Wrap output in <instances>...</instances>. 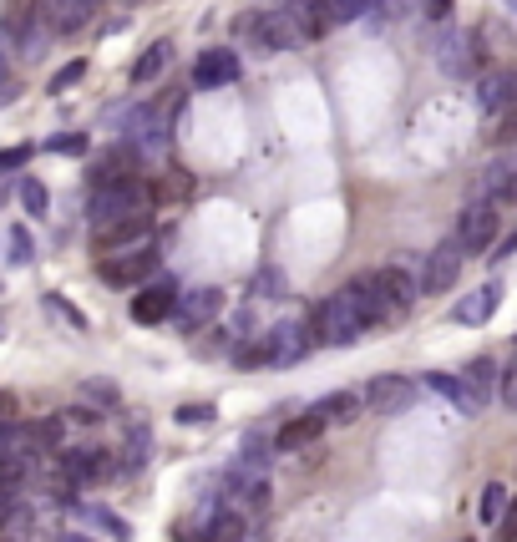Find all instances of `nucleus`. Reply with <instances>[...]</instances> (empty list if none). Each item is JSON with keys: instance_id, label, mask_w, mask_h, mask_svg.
<instances>
[{"instance_id": "17", "label": "nucleus", "mask_w": 517, "mask_h": 542, "mask_svg": "<svg viewBox=\"0 0 517 542\" xmlns=\"http://www.w3.org/2000/svg\"><path fill=\"white\" fill-rule=\"evenodd\" d=\"M112 472H122V467L112 461V451H102V446L61 451V477H66V482H77V487H87V482H107Z\"/></svg>"}, {"instance_id": "48", "label": "nucleus", "mask_w": 517, "mask_h": 542, "mask_svg": "<svg viewBox=\"0 0 517 542\" xmlns=\"http://www.w3.org/2000/svg\"><path fill=\"white\" fill-rule=\"evenodd\" d=\"M512 254H517V234H512V239H507V244H502V254H492V259H497V264H502V259H512Z\"/></svg>"}, {"instance_id": "26", "label": "nucleus", "mask_w": 517, "mask_h": 542, "mask_svg": "<svg viewBox=\"0 0 517 542\" xmlns=\"http://www.w3.org/2000/svg\"><path fill=\"white\" fill-rule=\"evenodd\" d=\"M122 472H137V467H147V456H153V426L147 421H127V436H122Z\"/></svg>"}, {"instance_id": "37", "label": "nucleus", "mask_w": 517, "mask_h": 542, "mask_svg": "<svg viewBox=\"0 0 517 542\" xmlns=\"http://www.w3.org/2000/svg\"><path fill=\"white\" fill-rule=\"evenodd\" d=\"M31 142H16V147H0V178H11V173H21L26 163H31Z\"/></svg>"}, {"instance_id": "31", "label": "nucleus", "mask_w": 517, "mask_h": 542, "mask_svg": "<svg viewBox=\"0 0 517 542\" xmlns=\"http://www.w3.org/2000/svg\"><path fill=\"white\" fill-rule=\"evenodd\" d=\"M41 304H46V315H51V320H61L66 330H77V335L87 330V315H82L77 304H66L61 294H41Z\"/></svg>"}, {"instance_id": "24", "label": "nucleus", "mask_w": 517, "mask_h": 542, "mask_svg": "<svg viewBox=\"0 0 517 542\" xmlns=\"http://www.w3.org/2000/svg\"><path fill=\"white\" fill-rule=\"evenodd\" d=\"M376 279L401 309H411V299H421V269H411V264H386V269H376Z\"/></svg>"}, {"instance_id": "32", "label": "nucleus", "mask_w": 517, "mask_h": 542, "mask_svg": "<svg viewBox=\"0 0 517 542\" xmlns=\"http://www.w3.org/2000/svg\"><path fill=\"white\" fill-rule=\"evenodd\" d=\"M16 198H21V208H26L31 218H41V213L51 208V193H46L41 178H21V183H16Z\"/></svg>"}, {"instance_id": "36", "label": "nucleus", "mask_w": 517, "mask_h": 542, "mask_svg": "<svg viewBox=\"0 0 517 542\" xmlns=\"http://www.w3.org/2000/svg\"><path fill=\"white\" fill-rule=\"evenodd\" d=\"M92 142H87V132H61V137H46V152H61V158H82Z\"/></svg>"}, {"instance_id": "14", "label": "nucleus", "mask_w": 517, "mask_h": 542, "mask_svg": "<svg viewBox=\"0 0 517 542\" xmlns=\"http://www.w3.org/2000/svg\"><path fill=\"white\" fill-rule=\"evenodd\" d=\"M264 350H269V365L284 370V365H300V360L315 350V335H310V325H300V320H284V325L264 330Z\"/></svg>"}, {"instance_id": "43", "label": "nucleus", "mask_w": 517, "mask_h": 542, "mask_svg": "<svg viewBox=\"0 0 517 542\" xmlns=\"http://www.w3.org/2000/svg\"><path fill=\"white\" fill-rule=\"evenodd\" d=\"M66 421H71V426H97V421H102V411H92V406H71V411H66Z\"/></svg>"}, {"instance_id": "1", "label": "nucleus", "mask_w": 517, "mask_h": 542, "mask_svg": "<svg viewBox=\"0 0 517 542\" xmlns=\"http://www.w3.org/2000/svg\"><path fill=\"white\" fill-rule=\"evenodd\" d=\"M310 335H315V345H325V350H345V345H355V340L365 335V320H360L350 289H335L330 299H320V304L310 309Z\"/></svg>"}, {"instance_id": "15", "label": "nucleus", "mask_w": 517, "mask_h": 542, "mask_svg": "<svg viewBox=\"0 0 517 542\" xmlns=\"http://www.w3.org/2000/svg\"><path fill=\"white\" fill-rule=\"evenodd\" d=\"M411 406H416V380L406 375H376L365 385V411L371 416H401Z\"/></svg>"}, {"instance_id": "44", "label": "nucleus", "mask_w": 517, "mask_h": 542, "mask_svg": "<svg viewBox=\"0 0 517 542\" xmlns=\"http://www.w3.org/2000/svg\"><path fill=\"white\" fill-rule=\"evenodd\" d=\"M16 416H21L16 396H11V391H0V426H16Z\"/></svg>"}, {"instance_id": "27", "label": "nucleus", "mask_w": 517, "mask_h": 542, "mask_svg": "<svg viewBox=\"0 0 517 542\" xmlns=\"http://www.w3.org/2000/svg\"><path fill=\"white\" fill-rule=\"evenodd\" d=\"M360 411H365V391H330L320 401V416L330 426H350V421H360Z\"/></svg>"}, {"instance_id": "21", "label": "nucleus", "mask_w": 517, "mask_h": 542, "mask_svg": "<svg viewBox=\"0 0 517 542\" xmlns=\"http://www.w3.org/2000/svg\"><path fill=\"white\" fill-rule=\"evenodd\" d=\"M497 309H502V289H497V284H477L472 294H462V299L452 304V320H457V325L482 330V325L497 315Z\"/></svg>"}, {"instance_id": "9", "label": "nucleus", "mask_w": 517, "mask_h": 542, "mask_svg": "<svg viewBox=\"0 0 517 542\" xmlns=\"http://www.w3.org/2000/svg\"><path fill=\"white\" fill-rule=\"evenodd\" d=\"M147 239H153V208H137L127 218H112V223L92 228V249L97 254H122L132 244H147Z\"/></svg>"}, {"instance_id": "47", "label": "nucleus", "mask_w": 517, "mask_h": 542, "mask_svg": "<svg viewBox=\"0 0 517 542\" xmlns=\"http://www.w3.org/2000/svg\"><path fill=\"white\" fill-rule=\"evenodd\" d=\"M497 542H517V507H507V517H502V532H497Z\"/></svg>"}, {"instance_id": "53", "label": "nucleus", "mask_w": 517, "mask_h": 542, "mask_svg": "<svg viewBox=\"0 0 517 542\" xmlns=\"http://www.w3.org/2000/svg\"><path fill=\"white\" fill-rule=\"evenodd\" d=\"M467 542H472V537H467Z\"/></svg>"}, {"instance_id": "11", "label": "nucleus", "mask_w": 517, "mask_h": 542, "mask_svg": "<svg viewBox=\"0 0 517 542\" xmlns=\"http://www.w3.org/2000/svg\"><path fill=\"white\" fill-rule=\"evenodd\" d=\"M239 76H244V61H239L234 46H208V51H198V61H193V87H198V92L234 87Z\"/></svg>"}, {"instance_id": "4", "label": "nucleus", "mask_w": 517, "mask_h": 542, "mask_svg": "<svg viewBox=\"0 0 517 542\" xmlns=\"http://www.w3.org/2000/svg\"><path fill=\"white\" fill-rule=\"evenodd\" d=\"M6 36L26 61H36V56H46V46H51V36H56V26H51V6L46 0H31V6H21V11H11L6 16Z\"/></svg>"}, {"instance_id": "18", "label": "nucleus", "mask_w": 517, "mask_h": 542, "mask_svg": "<svg viewBox=\"0 0 517 542\" xmlns=\"http://www.w3.org/2000/svg\"><path fill=\"white\" fill-rule=\"evenodd\" d=\"M477 198L487 203H517V158H492L482 173H477Z\"/></svg>"}, {"instance_id": "42", "label": "nucleus", "mask_w": 517, "mask_h": 542, "mask_svg": "<svg viewBox=\"0 0 517 542\" xmlns=\"http://www.w3.org/2000/svg\"><path fill=\"white\" fill-rule=\"evenodd\" d=\"M82 396L97 401V406H117V385H107V380H87V385H82Z\"/></svg>"}, {"instance_id": "3", "label": "nucleus", "mask_w": 517, "mask_h": 542, "mask_svg": "<svg viewBox=\"0 0 517 542\" xmlns=\"http://www.w3.org/2000/svg\"><path fill=\"white\" fill-rule=\"evenodd\" d=\"M158 264H163V254H158L153 239H147V244H132V249H122V254H102L97 279L112 284V289H142L147 279L158 274Z\"/></svg>"}, {"instance_id": "45", "label": "nucleus", "mask_w": 517, "mask_h": 542, "mask_svg": "<svg viewBox=\"0 0 517 542\" xmlns=\"http://www.w3.org/2000/svg\"><path fill=\"white\" fill-rule=\"evenodd\" d=\"M421 16H431V21L447 26V21H452V0H426V11H421Z\"/></svg>"}, {"instance_id": "49", "label": "nucleus", "mask_w": 517, "mask_h": 542, "mask_svg": "<svg viewBox=\"0 0 517 542\" xmlns=\"http://www.w3.org/2000/svg\"><path fill=\"white\" fill-rule=\"evenodd\" d=\"M61 542H92V537H82V532H66Z\"/></svg>"}, {"instance_id": "20", "label": "nucleus", "mask_w": 517, "mask_h": 542, "mask_svg": "<svg viewBox=\"0 0 517 542\" xmlns=\"http://www.w3.org/2000/svg\"><path fill=\"white\" fill-rule=\"evenodd\" d=\"M426 391L441 396V401H452L462 416H482V411H487V401L472 391V385H467L462 375H447V370H431V375H426Z\"/></svg>"}, {"instance_id": "6", "label": "nucleus", "mask_w": 517, "mask_h": 542, "mask_svg": "<svg viewBox=\"0 0 517 542\" xmlns=\"http://www.w3.org/2000/svg\"><path fill=\"white\" fill-rule=\"evenodd\" d=\"M497 234H502V208L497 203H487V198H472L462 213H457V244L467 249V259H482L492 244H497Z\"/></svg>"}, {"instance_id": "10", "label": "nucleus", "mask_w": 517, "mask_h": 542, "mask_svg": "<svg viewBox=\"0 0 517 542\" xmlns=\"http://www.w3.org/2000/svg\"><path fill=\"white\" fill-rule=\"evenodd\" d=\"M218 315H224V289H218V284L183 289V294H178V309H173V320H178V330H183V335L208 330Z\"/></svg>"}, {"instance_id": "5", "label": "nucleus", "mask_w": 517, "mask_h": 542, "mask_svg": "<svg viewBox=\"0 0 517 542\" xmlns=\"http://www.w3.org/2000/svg\"><path fill=\"white\" fill-rule=\"evenodd\" d=\"M137 208H153V188H142L137 178L102 183V188H92V198H87L92 228H102V223H112V218H127V213H137Z\"/></svg>"}, {"instance_id": "28", "label": "nucleus", "mask_w": 517, "mask_h": 542, "mask_svg": "<svg viewBox=\"0 0 517 542\" xmlns=\"http://www.w3.org/2000/svg\"><path fill=\"white\" fill-rule=\"evenodd\" d=\"M462 380L472 385V391H477L482 401H492V391H497V380H502V365H497L492 355H472V360L462 365Z\"/></svg>"}, {"instance_id": "41", "label": "nucleus", "mask_w": 517, "mask_h": 542, "mask_svg": "<svg viewBox=\"0 0 517 542\" xmlns=\"http://www.w3.org/2000/svg\"><path fill=\"white\" fill-rule=\"evenodd\" d=\"M487 137H492L497 147H502V142H512V137H517V107H512V112H502V117H492V132H487Z\"/></svg>"}, {"instance_id": "23", "label": "nucleus", "mask_w": 517, "mask_h": 542, "mask_svg": "<svg viewBox=\"0 0 517 542\" xmlns=\"http://www.w3.org/2000/svg\"><path fill=\"white\" fill-rule=\"evenodd\" d=\"M46 6H51V26H56V36H71V31L92 26V16L102 11V0H46Z\"/></svg>"}, {"instance_id": "52", "label": "nucleus", "mask_w": 517, "mask_h": 542, "mask_svg": "<svg viewBox=\"0 0 517 542\" xmlns=\"http://www.w3.org/2000/svg\"><path fill=\"white\" fill-rule=\"evenodd\" d=\"M512 350H517V340H512Z\"/></svg>"}, {"instance_id": "50", "label": "nucleus", "mask_w": 517, "mask_h": 542, "mask_svg": "<svg viewBox=\"0 0 517 542\" xmlns=\"http://www.w3.org/2000/svg\"><path fill=\"white\" fill-rule=\"evenodd\" d=\"M0 335H6V320H0Z\"/></svg>"}, {"instance_id": "12", "label": "nucleus", "mask_w": 517, "mask_h": 542, "mask_svg": "<svg viewBox=\"0 0 517 542\" xmlns=\"http://www.w3.org/2000/svg\"><path fill=\"white\" fill-rule=\"evenodd\" d=\"M517 107V66H487L477 76V112L492 122Z\"/></svg>"}, {"instance_id": "34", "label": "nucleus", "mask_w": 517, "mask_h": 542, "mask_svg": "<svg viewBox=\"0 0 517 542\" xmlns=\"http://www.w3.org/2000/svg\"><path fill=\"white\" fill-rule=\"evenodd\" d=\"M36 259V244H31V228H11V234H6V264H16V269H26Z\"/></svg>"}, {"instance_id": "39", "label": "nucleus", "mask_w": 517, "mask_h": 542, "mask_svg": "<svg viewBox=\"0 0 517 542\" xmlns=\"http://www.w3.org/2000/svg\"><path fill=\"white\" fill-rule=\"evenodd\" d=\"M330 6V21L335 26H350V21H360V16H371V6L365 0H325Z\"/></svg>"}, {"instance_id": "2", "label": "nucleus", "mask_w": 517, "mask_h": 542, "mask_svg": "<svg viewBox=\"0 0 517 542\" xmlns=\"http://www.w3.org/2000/svg\"><path fill=\"white\" fill-rule=\"evenodd\" d=\"M234 36H239L254 56H279V51H289V46H300V31L289 26L284 11H244V16L234 21Z\"/></svg>"}, {"instance_id": "29", "label": "nucleus", "mask_w": 517, "mask_h": 542, "mask_svg": "<svg viewBox=\"0 0 517 542\" xmlns=\"http://www.w3.org/2000/svg\"><path fill=\"white\" fill-rule=\"evenodd\" d=\"M507 507H512L507 487H502V482H487V487H482V497H477V522H482V527H492V522H502V517H507Z\"/></svg>"}, {"instance_id": "30", "label": "nucleus", "mask_w": 517, "mask_h": 542, "mask_svg": "<svg viewBox=\"0 0 517 542\" xmlns=\"http://www.w3.org/2000/svg\"><path fill=\"white\" fill-rule=\"evenodd\" d=\"M77 517L82 522H92V527H102L107 537H117V542H132V522L127 517H117L112 507H77Z\"/></svg>"}, {"instance_id": "40", "label": "nucleus", "mask_w": 517, "mask_h": 542, "mask_svg": "<svg viewBox=\"0 0 517 542\" xmlns=\"http://www.w3.org/2000/svg\"><path fill=\"white\" fill-rule=\"evenodd\" d=\"M497 396H502V406H512L517 411V350H512V365L502 370V380H497Z\"/></svg>"}, {"instance_id": "19", "label": "nucleus", "mask_w": 517, "mask_h": 542, "mask_svg": "<svg viewBox=\"0 0 517 542\" xmlns=\"http://www.w3.org/2000/svg\"><path fill=\"white\" fill-rule=\"evenodd\" d=\"M325 431H330V421L320 416V406L305 411V416H289V421L279 426V436H274V451H284V456H289V451H305V446H315Z\"/></svg>"}, {"instance_id": "46", "label": "nucleus", "mask_w": 517, "mask_h": 542, "mask_svg": "<svg viewBox=\"0 0 517 542\" xmlns=\"http://www.w3.org/2000/svg\"><path fill=\"white\" fill-rule=\"evenodd\" d=\"M386 6H391L396 16H421V11H426V0H386Z\"/></svg>"}, {"instance_id": "8", "label": "nucleus", "mask_w": 517, "mask_h": 542, "mask_svg": "<svg viewBox=\"0 0 517 542\" xmlns=\"http://www.w3.org/2000/svg\"><path fill=\"white\" fill-rule=\"evenodd\" d=\"M345 289H350V299H355V309H360L365 330H381V325L406 320V309H401V304L381 289V279H376V274H360V279H350Z\"/></svg>"}, {"instance_id": "22", "label": "nucleus", "mask_w": 517, "mask_h": 542, "mask_svg": "<svg viewBox=\"0 0 517 542\" xmlns=\"http://www.w3.org/2000/svg\"><path fill=\"white\" fill-rule=\"evenodd\" d=\"M284 16H289V26H294V31H300V41H320V36L335 26L325 0H289Z\"/></svg>"}, {"instance_id": "33", "label": "nucleus", "mask_w": 517, "mask_h": 542, "mask_svg": "<svg viewBox=\"0 0 517 542\" xmlns=\"http://www.w3.org/2000/svg\"><path fill=\"white\" fill-rule=\"evenodd\" d=\"M284 289H289L284 269H279V264H259V274H254V299H284Z\"/></svg>"}, {"instance_id": "7", "label": "nucleus", "mask_w": 517, "mask_h": 542, "mask_svg": "<svg viewBox=\"0 0 517 542\" xmlns=\"http://www.w3.org/2000/svg\"><path fill=\"white\" fill-rule=\"evenodd\" d=\"M487 61V46H482V31H457V26H441V46H436V66L447 76H472L477 66Z\"/></svg>"}, {"instance_id": "35", "label": "nucleus", "mask_w": 517, "mask_h": 542, "mask_svg": "<svg viewBox=\"0 0 517 542\" xmlns=\"http://www.w3.org/2000/svg\"><path fill=\"white\" fill-rule=\"evenodd\" d=\"M82 76H87V61L77 56V61H66V66L51 76V82H46V92H51V97H61V92H71V87H77Z\"/></svg>"}, {"instance_id": "13", "label": "nucleus", "mask_w": 517, "mask_h": 542, "mask_svg": "<svg viewBox=\"0 0 517 542\" xmlns=\"http://www.w3.org/2000/svg\"><path fill=\"white\" fill-rule=\"evenodd\" d=\"M462 259H467V249H462L457 239L436 244V249L421 259V294H447V289L462 279Z\"/></svg>"}, {"instance_id": "38", "label": "nucleus", "mask_w": 517, "mask_h": 542, "mask_svg": "<svg viewBox=\"0 0 517 542\" xmlns=\"http://www.w3.org/2000/svg\"><path fill=\"white\" fill-rule=\"evenodd\" d=\"M218 421V406L213 401H188V406H178V426H213Z\"/></svg>"}, {"instance_id": "16", "label": "nucleus", "mask_w": 517, "mask_h": 542, "mask_svg": "<svg viewBox=\"0 0 517 542\" xmlns=\"http://www.w3.org/2000/svg\"><path fill=\"white\" fill-rule=\"evenodd\" d=\"M178 284L173 279H147L137 294H132V320L137 325H163V320H173V309H178Z\"/></svg>"}, {"instance_id": "25", "label": "nucleus", "mask_w": 517, "mask_h": 542, "mask_svg": "<svg viewBox=\"0 0 517 542\" xmlns=\"http://www.w3.org/2000/svg\"><path fill=\"white\" fill-rule=\"evenodd\" d=\"M168 61H173V41H153V46L132 61V87H153L158 76L168 71Z\"/></svg>"}, {"instance_id": "51", "label": "nucleus", "mask_w": 517, "mask_h": 542, "mask_svg": "<svg viewBox=\"0 0 517 542\" xmlns=\"http://www.w3.org/2000/svg\"><path fill=\"white\" fill-rule=\"evenodd\" d=\"M507 6H512V11H517V0H507Z\"/></svg>"}]
</instances>
